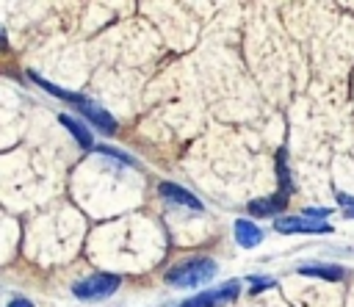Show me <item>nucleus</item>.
Here are the masks:
<instances>
[{"label": "nucleus", "instance_id": "obj_8", "mask_svg": "<svg viewBox=\"0 0 354 307\" xmlns=\"http://www.w3.org/2000/svg\"><path fill=\"white\" fill-rule=\"evenodd\" d=\"M285 205H288L285 194H277V196H268V199H252L249 202V213L252 216H274V213L285 210Z\"/></svg>", "mask_w": 354, "mask_h": 307}, {"label": "nucleus", "instance_id": "obj_11", "mask_svg": "<svg viewBox=\"0 0 354 307\" xmlns=\"http://www.w3.org/2000/svg\"><path fill=\"white\" fill-rule=\"evenodd\" d=\"M277 177H279V194H290L293 185H290V174H288V166H285V152L279 149L277 152Z\"/></svg>", "mask_w": 354, "mask_h": 307}, {"label": "nucleus", "instance_id": "obj_16", "mask_svg": "<svg viewBox=\"0 0 354 307\" xmlns=\"http://www.w3.org/2000/svg\"><path fill=\"white\" fill-rule=\"evenodd\" d=\"M8 307H33L28 299H14V301H8Z\"/></svg>", "mask_w": 354, "mask_h": 307}, {"label": "nucleus", "instance_id": "obj_2", "mask_svg": "<svg viewBox=\"0 0 354 307\" xmlns=\"http://www.w3.org/2000/svg\"><path fill=\"white\" fill-rule=\"evenodd\" d=\"M119 277L116 274H91V277H83L72 285V293L83 301H97V299H108L116 288H119Z\"/></svg>", "mask_w": 354, "mask_h": 307}, {"label": "nucleus", "instance_id": "obj_9", "mask_svg": "<svg viewBox=\"0 0 354 307\" xmlns=\"http://www.w3.org/2000/svg\"><path fill=\"white\" fill-rule=\"evenodd\" d=\"M235 241H238L243 249H252V246H257V243L263 241V232H260L257 224H252V221H246V218H238V221H235Z\"/></svg>", "mask_w": 354, "mask_h": 307}, {"label": "nucleus", "instance_id": "obj_6", "mask_svg": "<svg viewBox=\"0 0 354 307\" xmlns=\"http://www.w3.org/2000/svg\"><path fill=\"white\" fill-rule=\"evenodd\" d=\"M160 194H163V199H169L174 205H183L188 210H202V202L191 191H185V188H180L174 183H160Z\"/></svg>", "mask_w": 354, "mask_h": 307}, {"label": "nucleus", "instance_id": "obj_7", "mask_svg": "<svg viewBox=\"0 0 354 307\" xmlns=\"http://www.w3.org/2000/svg\"><path fill=\"white\" fill-rule=\"evenodd\" d=\"M58 122H61V124H64V127H66V130L75 136V141H77L83 149H91V147H94V136H91V130H88V127H86L80 119L61 113V116H58Z\"/></svg>", "mask_w": 354, "mask_h": 307}, {"label": "nucleus", "instance_id": "obj_1", "mask_svg": "<svg viewBox=\"0 0 354 307\" xmlns=\"http://www.w3.org/2000/svg\"><path fill=\"white\" fill-rule=\"evenodd\" d=\"M216 277V260L210 257H188L166 271V282L174 288H196Z\"/></svg>", "mask_w": 354, "mask_h": 307}, {"label": "nucleus", "instance_id": "obj_15", "mask_svg": "<svg viewBox=\"0 0 354 307\" xmlns=\"http://www.w3.org/2000/svg\"><path fill=\"white\" fill-rule=\"evenodd\" d=\"M254 279H257V282H254V288H252L254 293H257V290H263V288H271V285H274V279H268V277H266V279H263V277H254Z\"/></svg>", "mask_w": 354, "mask_h": 307}, {"label": "nucleus", "instance_id": "obj_14", "mask_svg": "<svg viewBox=\"0 0 354 307\" xmlns=\"http://www.w3.org/2000/svg\"><path fill=\"white\" fill-rule=\"evenodd\" d=\"M100 152H105V155H113V158H119L122 163H133V158H130V155H124V152H119V149H113V147H100Z\"/></svg>", "mask_w": 354, "mask_h": 307}, {"label": "nucleus", "instance_id": "obj_5", "mask_svg": "<svg viewBox=\"0 0 354 307\" xmlns=\"http://www.w3.org/2000/svg\"><path fill=\"white\" fill-rule=\"evenodd\" d=\"M277 232H329L332 227L326 221H315L307 216H279L274 221Z\"/></svg>", "mask_w": 354, "mask_h": 307}, {"label": "nucleus", "instance_id": "obj_3", "mask_svg": "<svg viewBox=\"0 0 354 307\" xmlns=\"http://www.w3.org/2000/svg\"><path fill=\"white\" fill-rule=\"evenodd\" d=\"M238 293H241V285L238 282H227L221 288H213V290H205V293H199L194 299H185L180 307H218V304H227V301L238 299Z\"/></svg>", "mask_w": 354, "mask_h": 307}, {"label": "nucleus", "instance_id": "obj_4", "mask_svg": "<svg viewBox=\"0 0 354 307\" xmlns=\"http://www.w3.org/2000/svg\"><path fill=\"white\" fill-rule=\"evenodd\" d=\"M72 105H75V108H77V111H80L91 124H97L102 133H113V130H116V119H113L102 105H97L94 100H88V97H80V94H77V97L72 100Z\"/></svg>", "mask_w": 354, "mask_h": 307}, {"label": "nucleus", "instance_id": "obj_13", "mask_svg": "<svg viewBox=\"0 0 354 307\" xmlns=\"http://www.w3.org/2000/svg\"><path fill=\"white\" fill-rule=\"evenodd\" d=\"M329 213H332V210H326V207H307V210H304V216H307V218H315V221H324Z\"/></svg>", "mask_w": 354, "mask_h": 307}, {"label": "nucleus", "instance_id": "obj_12", "mask_svg": "<svg viewBox=\"0 0 354 307\" xmlns=\"http://www.w3.org/2000/svg\"><path fill=\"white\" fill-rule=\"evenodd\" d=\"M337 205L343 207V213L348 216V218H354V196H348V194H337Z\"/></svg>", "mask_w": 354, "mask_h": 307}, {"label": "nucleus", "instance_id": "obj_10", "mask_svg": "<svg viewBox=\"0 0 354 307\" xmlns=\"http://www.w3.org/2000/svg\"><path fill=\"white\" fill-rule=\"evenodd\" d=\"M299 274H304V277H318V279H332V282H337V279H343V268L340 266H324V263H304V266H299Z\"/></svg>", "mask_w": 354, "mask_h": 307}]
</instances>
